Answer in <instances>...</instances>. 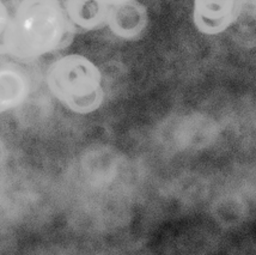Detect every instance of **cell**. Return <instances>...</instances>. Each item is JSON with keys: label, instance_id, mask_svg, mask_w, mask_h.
I'll use <instances>...</instances> for the list:
<instances>
[{"label": "cell", "instance_id": "1", "mask_svg": "<svg viewBox=\"0 0 256 255\" xmlns=\"http://www.w3.org/2000/svg\"><path fill=\"white\" fill-rule=\"evenodd\" d=\"M76 30L59 0H22L4 36V54L18 60H32L71 44Z\"/></svg>", "mask_w": 256, "mask_h": 255}, {"label": "cell", "instance_id": "2", "mask_svg": "<svg viewBox=\"0 0 256 255\" xmlns=\"http://www.w3.org/2000/svg\"><path fill=\"white\" fill-rule=\"evenodd\" d=\"M46 82L52 95L73 113H92L104 98L100 68L82 54H67L56 60Z\"/></svg>", "mask_w": 256, "mask_h": 255}, {"label": "cell", "instance_id": "3", "mask_svg": "<svg viewBox=\"0 0 256 255\" xmlns=\"http://www.w3.org/2000/svg\"><path fill=\"white\" fill-rule=\"evenodd\" d=\"M106 26L112 35L121 40H139L148 26V8L138 0L109 6Z\"/></svg>", "mask_w": 256, "mask_h": 255}, {"label": "cell", "instance_id": "4", "mask_svg": "<svg viewBox=\"0 0 256 255\" xmlns=\"http://www.w3.org/2000/svg\"><path fill=\"white\" fill-rule=\"evenodd\" d=\"M238 0H194L193 20L205 35H218L238 16Z\"/></svg>", "mask_w": 256, "mask_h": 255}, {"label": "cell", "instance_id": "5", "mask_svg": "<svg viewBox=\"0 0 256 255\" xmlns=\"http://www.w3.org/2000/svg\"><path fill=\"white\" fill-rule=\"evenodd\" d=\"M62 6L76 32L106 26L109 6L103 0H65Z\"/></svg>", "mask_w": 256, "mask_h": 255}, {"label": "cell", "instance_id": "6", "mask_svg": "<svg viewBox=\"0 0 256 255\" xmlns=\"http://www.w3.org/2000/svg\"><path fill=\"white\" fill-rule=\"evenodd\" d=\"M30 92V82L23 70L14 65L0 66V113L18 107Z\"/></svg>", "mask_w": 256, "mask_h": 255}, {"label": "cell", "instance_id": "7", "mask_svg": "<svg viewBox=\"0 0 256 255\" xmlns=\"http://www.w3.org/2000/svg\"><path fill=\"white\" fill-rule=\"evenodd\" d=\"M11 20V14L8 6L0 0V54H4V36Z\"/></svg>", "mask_w": 256, "mask_h": 255}, {"label": "cell", "instance_id": "8", "mask_svg": "<svg viewBox=\"0 0 256 255\" xmlns=\"http://www.w3.org/2000/svg\"><path fill=\"white\" fill-rule=\"evenodd\" d=\"M103 2H104L108 6H114V5L121 4V2H128V0H103Z\"/></svg>", "mask_w": 256, "mask_h": 255}, {"label": "cell", "instance_id": "9", "mask_svg": "<svg viewBox=\"0 0 256 255\" xmlns=\"http://www.w3.org/2000/svg\"><path fill=\"white\" fill-rule=\"evenodd\" d=\"M20 2H22V0H11V2H12V6H16L17 4H20Z\"/></svg>", "mask_w": 256, "mask_h": 255}]
</instances>
